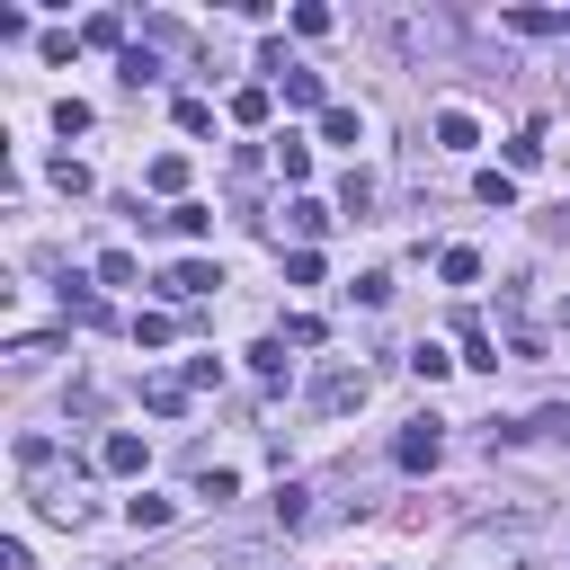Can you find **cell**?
Here are the masks:
<instances>
[{"mask_svg":"<svg viewBox=\"0 0 570 570\" xmlns=\"http://www.w3.org/2000/svg\"><path fill=\"white\" fill-rule=\"evenodd\" d=\"M142 410H160V419H178V410H187V383H142Z\"/></svg>","mask_w":570,"mask_h":570,"instance_id":"20","label":"cell"},{"mask_svg":"<svg viewBox=\"0 0 570 570\" xmlns=\"http://www.w3.org/2000/svg\"><path fill=\"white\" fill-rule=\"evenodd\" d=\"M508 160H517V169H534V160H543V125H525V134L508 142Z\"/></svg>","mask_w":570,"mask_h":570,"instance_id":"26","label":"cell"},{"mask_svg":"<svg viewBox=\"0 0 570 570\" xmlns=\"http://www.w3.org/2000/svg\"><path fill=\"white\" fill-rule=\"evenodd\" d=\"M98 463H107V472H142V436H134V428H107Z\"/></svg>","mask_w":570,"mask_h":570,"instance_id":"10","label":"cell"},{"mask_svg":"<svg viewBox=\"0 0 570 570\" xmlns=\"http://www.w3.org/2000/svg\"><path fill=\"white\" fill-rule=\"evenodd\" d=\"M436 267H445V285H472V276H481V249H463V240H454Z\"/></svg>","mask_w":570,"mask_h":570,"instance_id":"18","label":"cell"},{"mask_svg":"<svg viewBox=\"0 0 570 570\" xmlns=\"http://www.w3.org/2000/svg\"><path fill=\"white\" fill-rule=\"evenodd\" d=\"M445 365H454V356H445V347H428V338H419V347H410V374H419V383H436V374H445Z\"/></svg>","mask_w":570,"mask_h":570,"instance_id":"23","label":"cell"},{"mask_svg":"<svg viewBox=\"0 0 570 570\" xmlns=\"http://www.w3.org/2000/svg\"><path fill=\"white\" fill-rule=\"evenodd\" d=\"M169 232H187V240H205V232H214V214H205V205H169Z\"/></svg>","mask_w":570,"mask_h":570,"instance_id":"21","label":"cell"},{"mask_svg":"<svg viewBox=\"0 0 570 570\" xmlns=\"http://www.w3.org/2000/svg\"><path fill=\"white\" fill-rule=\"evenodd\" d=\"M472 142H481V125L463 107H436V151H472Z\"/></svg>","mask_w":570,"mask_h":570,"instance_id":"9","label":"cell"},{"mask_svg":"<svg viewBox=\"0 0 570 570\" xmlns=\"http://www.w3.org/2000/svg\"><path fill=\"white\" fill-rule=\"evenodd\" d=\"M534 436H570V410H534Z\"/></svg>","mask_w":570,"mask_h":570,"instance_id":"29","label":"cell"},{"mask_svg":"<svg viewBox=\"0 0 570 570\" xmlns=\"http://www.w3.org/2000/svg\"><path fill=\"white\" fill-rule=\"evenodd\" d=\"M285 223H294V232H303V240H321V232H330V223H338V214H330V205H321V196H294V214H285Z\"/></svg>","mask_w":570,"mask_h":570,"instance_id":"12","label":"cell"},{"mask_svg":"<svg viewBox=\"0 0 570 570\" xmlns=\"http://www.w3.org/2000/svg\"><path fill=\"white\" fill-rule=\"evenodd\" d=\"M347 294H356V303H365V312H383V303H392V276H383V267H365V276H356V285H347Z\"/></svg>","mask_w":570,"mask_h":570,"instance_id":"19","label":"cell"},{"mask_svg":"<svg viewBox=\"0 0 570 570\" xmlns=\"http://www.w3.org/2000/svg\"><path fill=\"white\" fill-rule=\"evenodd\" d=\"M53 463H62V445H53V436H18V472H27V481H45Z\"/></svg>","mask_w":570,"mask_h":570,"instance_id":"11","label":"cell"},{"mask_svg":"<svg viewBox=\"0 0 570 570\" xmlns=\"http://www.w3.org/2000/svg\"><path fill=\"white\" fill-rule=\"evenodd\" d=\"M134 347H169V312H142L134 321Z\"/></svg>","mask_w":570,"mask_h":570,"instance_id":"28","label":"cell"},{"mask_svg":"<svg viewBox=\"0 0 570 570\" xmlns=\"http://www.w3.org/2000/svg\"><path fill=\"white\" fill-rule=\"evenodd\" d=\"M276 89H285V107H321V116H330V89H321V71H303V62H294Z\"/></svg>","mask_w":570,"mask_h":570,"instance_id":"8","label":"cell"},{"mask_svg":"<svg viewBox=\"0 0 570 570\" xmlns=\"http://www.w3.org/2000/svg\"><path fill=\"white\" fill-rule=\"evenodd\" d=\"M472 196H481V205H499V214H508V205H517V178H508V169H481V178H472Z\"/></svg>","mask_w":570,"mask_h":570,"instance_id":"15","label":"cell"},{"mask_svg":"<svg viewBox=\"0 0 570 570\" xmlns=\"http://www.w3.org/2000/svg\"><path fill=\"white\" fill-rule=\"evenodd\" d=\"M53 134H89V107L80 98H53Z\"/></svg>","mask_w":570,"mask_h":570,"instance_id":"25","label":"cell"},{"mask_svg":"<svg viewBox=\"0 0 570 570\" xmlns=\"http://www.w3.org/2000/svg\"><path fill=\"white\" fill-rule=\"evenodd\" d=\"M508 27H517V36H561V18H552V9H517Z\"/></svg>","mask_w":570,"mask_h":570,"instance_id":"24","label":"cell"},{"mask_svg":"<svg viewBox=\"0 0 570 570\" xmlns=\"http://www.w3.org/2000/svg\"><path fill=\"white\" fill-rule=\"evenodd\" d=\"M436 454H445V436H436V419H410V428L392 436V463H401V472H428Z\"/></svg>","mask_w":570,"mask_h":570,"instance_id":"3","label":"cell"},{"mask_svg":"<svg viewBox=\"0 0 570 570\" xmlns=\"http://www.w3.org/2000/svg\"><path fill=\"white\" fill-rule=\"evenodd\" d=\"M169 517H178V499H160V490H134V499H125V525H134V534H151V525H169Z\"/></svg>","mask_w":570,"mask_h":570,"instance_id":"7","label":"cell"},{"mask_svg":"<svg viewBox=\"0 0 570 570\" xmlns=\"http://www.w3.org/2000/svg\"><path fill=\"white\" fill-rule=\"evenodd\" d=\"M276 517H285V525H312V517H321V508H312V481H285V490H276Z\"/></svg>","mask_w":570,"mask_h":570,"instance_id":"13","label":"cell"},{"mask_svg":"<svg viewBox=\"0 0 570 570\" xmlns=\"http://www.w3.org/2000/svg\"><path fill=\"white\" fill-rule=\"evenodd\" d=\"M392 36H401V53H445V45H454V27H445V18H401Z\"/></svg>","mask_w":570,"mask_h":570,"instance_id":"6","label":"cell"},{"mask_svg":"<svg viewBox=\"0 0 570 570\" xmlns=\"http://www.w3.org/2000/svg\"><path fill=\"white\" fill-rule=\"evenodd\" d=\"M365 205H374V178L347 169V178H338V214H365Z\"/></svg>","mask_w":570,"mask_h":570,"instance_id":"17","label":"cell"},{"mask_svg":"<svg viewBox=\"0 0 570 570\" xmlns=\"http://www.w3.org/2000/svg\"><path fill=\"white\" fill-rule=\"evenodd\" d=\"M365 392H374V374H365V365H321V374H312V410H321V419L365 410Z\"/></svg>","mask_w":570,"mask_h":570,"instance_id":"2","label":"cell"},{"mask_svg":"<svg viewBox=\"0 0 570 570\" xmlns=\"http://www.w3.org/2000/svg\"><path fill=\"white\" fill-rule=\"evenodd\" d=\"M321 134H330V142H347V151H356V142H365V116H356V107H330V116H321Z\"/></svg>","mask_w":570,"mask_h":570,"instance_id":"14","label":"cell"},{"mask_svg":"<svg viewBox=\"0 0 570 570\" xmlns=\"http://www.w3.org/2000/svg\"><path fill=\"white\" fill-rule=\"evenodd\" d=\"M276 169H285V178H312V151H303L294 134H285V142H276Z\"/></svg>","mask_w":570,"mask_h":570,"instance_id":"27","label":"cell"},{"mask_svg":"<svg viewBox=\"0 0 570 570\" xmlns=\"http://www.w3.org/2000/svg\"><path fill=\"white\" fill-rule=\"evenodd\" d=\"M98 285H134V249H98Z\"/></svg>","mask_w":570,"mask_h":570,"instance_id":"22","label":"cell"},{"mask_svg":"<svg viewBox=\"0 0 570 570\" xmlns=\"http://www.w3.org/2000/svg\"><path fill=\"white\" fill-rule=\"evenodd\" d=\"M561 36H570V9H561Z\"/></svg>","mask_w":570,"mask_h":570,"instance_id":"32","label":"cell"},{"mask_svg":"<svg viewBox=\"0 0 570 570\" xmlns=\"http://www.w3.org/2000/svg\"><path fill=\"white\" fill-rule=\"evenodd\" d=\"M0 570H36V561H27V543H0Z\"/></svg>","mask_w":570,"mask_h":570,"instance_id":"30","label":"cell"},{"mask_svg":"<svg viewBox=\"0 0 570 570\" xmlns=\"http://www.w3.org/2000/svg\"><path fill=\"white\" fill-rule=\"evenodd\" d=\"M151 187L178 196V187H187V151H160V160H151Z\"/></svg>","mask_w":570,"mask_h":570,"instance_id":"16","label":"cell"},{"mask_svg":"<svg viewBox=\"0 0 570 570\" xmlns=\"http://www.w3.org/2000/svg\"><path fill=\"white\" fill-rule=\"evenodd\" d=\"M525 552H534V534L525 525H472L463 543H454V570H525Z\"/></svg>","mask_w":570,"mask_h":570,"instance_id":"1","label":"cell"},{"mask_svg":"<svg viewBox=\"0 0 570 570\" xmlns=\"http://www.w3.org/2000/svg\"><path fill=\"white\" fill-rule=\"evenodd\" d=\"M36 508H45L53 525H89V499H80V481H45V490H36Z\"/></svg>","mask_w":570,"mask_h":570,"instance_id":"5","label":"cell"},{"mask_svg":"<svg viewBox=\"0 0 570 570\" xmlns=\"http://www.w3.org/2000/svg\"><path fill=\"white\" fill-rule=\"evenodd\" d=\"M552 330H561V347H570V294H561V303H552Z\"/></svg>","mask_w":570,"mask_h":570,"instance_id":"31","label":"cell"},{"mask_svg":"<svg viewBox=\"0 0 570 570\" xmlns=\"http://www.w3.org/2000/svg\"><path fill=\"white\" fill-rule=\"evenodd\" d=\"M223 285V267H205V258H178L169 276H160V294H178V303H196V294H214Z\"/></svg>","mask_w":570,"mask_h":570,"instance_id":"4","label":"cell"}]
</instances>
